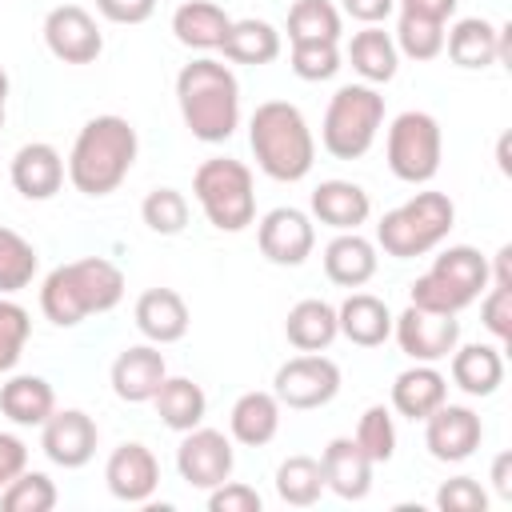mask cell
<instances>
[{
  "label": "cell",
  "instance_id": "cell-1",
  "mask_svg": "<svg viewBox=\"0 0 512 512\" xmlns=\"http://www.w3.org/2000/svg\"><path fill=\"white\" fill-rule=\"evenodd\" d=\"M124 300V272L104 256H84L52 268L40 284V312L56 328H76L88 316L112 312Z\"/></svg>",
  "mask_w": 512,
  "mask_h": 512
},
{
  "label": "cell",
  "instance_id": "cell-2",
  "mask_svg": "<svg viewBox=\"0 0 512 512\" xmlns=\"http://www.w3.org/2000/svg\"><path fill=\"white\" fill-rule=\"evenodd\" d=\"M176 104L184 128L204 144H224L240 128V84L228 64L200 56L176 72Z\"/></svg>",
  "mask_w": 512,
  "mask_h": 512
},
{
  "label": "cell",
  "instance_id": "cell-3",
  "mask_svg": "<svg viewBox=\"0 0 512 512\" xmlns=\"http://www.w3.org/2000/svg\"><path fill=\"white\" fill-rule=\"evenodd\" d=\"M136 128L116 116V112H104V116H92L76 140H72V152H68V180L76 192L84 196H108L116 192L132 164H136Z\"/></svg>",
  "mask_w": 512,
  "mask_h": 512
},
{
  "label": "cell",
  "instance_id": "cell-4",
  "mask_svg": "<svg viewBox=\"0 0 512 512\" xmlns=\"http://www.w3.org/2000/svg\"><path fill=\"white\" fill-rule=\"evenodd\" d=\"M248 144L264 176L280 184H296L316 164V140L304 120V112L288 100H264L256 104L248 120Z\"/></svg>",
  "mask_w": 512,
  "mask_h": 512
},
{
  "label": "cell",
  "instance_id": "cell-5",
  "mask_svg": "<svg viewBox=\"0 0 512 512\" xmlns=\"http://www.w3.org/2000/svg\"><path fill=\"white\" fill-rule=\"evenodd\" d=\"M484 288H488V256L472 244H452L432 260V268L424 276L412 280L408 300L428 312L460 316L468 304L480 300Z\"/></svg>",
  "mask_w": 512,
  "mask_h": 512
},
{
  "label": "cell",
  "instance_id": "cell-6",
  "mask_svg": "<svg viewBox=\"0 0 512 512\" xmlns=\"http://www.w3.org/2000/svg\"><path fill=\"white\" fill-rule=\"evenodd\" d=\"M452 224H456V204L444 192H416L412 200L380 216L376 244L396 260H416L440 248Z\"/></svg>",
  "mask_w": 512,
  "mask_h": 512
},
{
  "label": "cell",
  "instance_id": "cell-7",
  "mask_svg": "<svg viewBox=\"0 0 512 512\" xmlns=\"http://www.w3.org/2000/svg\"><path fill=\"white\" fill-rule=\"evenodd\" d=\"M192 196L216 232H244L256 220V180L244 160H204L192 176Z\"/></svg>",
  "mask_w": 512,
  "mask_h": 512
},
{
  "label": "cell",
  "instance_id": "cell-8",
  "mask_svg": "<svg viewBox=\"0 0 512 512\" xmlns=\"http://www.w3.org/2000/svg\"><path fill=\"white\" fill-rule=\"evenodd\" d=\"M384 124V96L376 84H344L332 92L320 124V144L336 160H360Z\"/></svg>",
  "mask_w": 512,
  "mask_h": 512
},
{
  "label": "cell",
  "instance_id": "cell-9",
  "mask_svg": "<svg viewBox=\"0 0 512 512\" xmlns=\"http://www.w3.org/2000/svg\"><path fill=\"white\" fill-rule=\"evenodd\" d=\"M444 132L432 112H400L388 128V168L404 184H428L440 172Z\"/></svg>",
  "mask_w": 512,
  "mask_h": 512
},
{
  "label": "cell",
  "instance_id": "cell-10",
  "mask_svg": "<svg viewBox=\"0 0 512 512\" xmlns=\"http://www.w3.org/2000/svg\"><path fill=\"white\" fill-rule=\"evenodd\" d=\"M336 392H340V368L320 352H300L284 360L272 376V396L280 400V408H296V412L324 408L328 400H336Z\"/></svg>",
  "mask_w": 512,
  "mask_h": 512
},
{
  "label": "cell",
  "instance_id": "cell-11",
  "mask_svg": "<svg viewBox=\"0 0 512 512\" xmlns=\"http://www.w3.org/2000/svg\"><path fill=\"white\" fill-rule=\"evenodd\" d=\"M392 336L408 360L436 364V360H448L452 348L460 344V320L452 312H428L408 304L400 316H392Z\"/></svg>",
  "mask_w": 512,
  "mask_h": 512
},
{
  "label": "cell",
  "instance_id": "cell-12",
  "mask_svg": "<svg viewBox=\"0 0 512 512\" xmlns=\"http://www.w3.org/2000/svg\"><path fill=\"white\" fill-rule=\"evenodd\" d=\"M232 464H236V452H232V440L216 428H188L180 448H176V472L188 488H216L232 476Z\"/></svg>",
  "mask_w": 512,
  "mask_h": 512
},
{
  "label": "cell",
  "instance_id": "cell-13",
  "mask_svg": "<svg viewBox=\"0 0 512 512\" xmlns=\"http://www.w3.org/2000/svg\"><path fill=\"white\" fill-rule=\"evenodd\" d=\"M44 44L60 64H92L104 52L100 24L80 4H56L44 16Z\"/></svg>",
  "mask_w": 512,
  "mask_h": 512
},
{
  "label": "cell",
  "instance_id": "cell-14",
  "mask_svg": "<svg viewBox=\"0 0 512 512\" xmlns=\"http://www.w3.org/2000/svg\"><path fill=\"white\" fill-rule=\"evenodd\" d=\"M256 240H260V252L264 260L280 264V268H296L312 256L316 248V228H312V216L292 208V204H280L272 212L260 216L256 224Z\"/></svg>",
  "mask_w": 512,
  "mask_h": 512
},
{
  "label": "cell",
  "instance_id": "cell-15",
  "mask_svg": "<svg viewBox=\"0 0 512 512\" xmlns=\"http://www.w3.org/2000/svg\"><path fill=\"white\" fill-rule=\"evenodd\" d=\"M484 440V424L468 404H440L428 420H424V448L432 460L440 464H460L468 460Z\"/></svg>",
  "mask_w": 512,
  "mask_h": 512
},
{
  "label": "cell",
  "instance_id": "cell-16",
  "mask_svg": "<svg viewBox=\"0 0 512 512\" xmlns=\"http://www.w3.org/2000/svg\"><path fill=\"white\" fill-rule=\"evenodd\" d=\"M96 444H100V428L80 408H56L40 424V448L56 468H84L96 456Z\"/></svg>",
  "mask_w": 512,
  "mask_h": 512
},
{
  "label": "cell",
  "instance_id": "cell-17",
  "mask_svg": "<svg viewBox=\"0 0 512 512\" xmlns=\"http://www.w3.org/2000/svg\"><path fill=\"white\" fill-rule=\"evenodd\" d=\"M104 484L124 504H148L156 484H160V464H156L152 448L140 444V440H128V444L112 448V456L104 464Z\"/></svg>",
  "mask_w": 512,
  "mask_h": 512
},
{
  "label": "cell",
  "instance_id": "cell-18",
  "mask_svg": "<svg viewBox=\"0 0 512 512\" xmlns=\"http://www.w3.org/2000/svg\"><path fill=\"white\" fill-rule=\"evenodd\" d=\"M112 392L124 400V404H144L156 396V388L164 384L168 376V364H164V352L156 344H128L116 360H112Z\"/></svg>",
  "mask_w": 512,
  "mask_h": 512
},
{
  "label": "cell",
  "instance_id": "cell-19",
  "mask_svg": "<svg viewBox=\"0 0 512 512\" xmlns=\"http://www.w3.org/2000/svg\"><path fill=\"white\" fill-rule=\"evenodd\" d=\"M372 460L368 452L356 444V436H336L328 440L324 456H320V472H324V488L336 492L340 500H364L372 492Z\"/></svg>",
  "mask_w": 512,
  "mask_h": 512
},
{
  "label": "cell",
  "instance_id": "cell-20",
  "mask_svg": "<svg viewBox=\"0 0 512 512\" xmlns=\"http://www.w3.org/2000/svg\"><path fill=\"white\" fill-rule=\"evenodd\" d=\"M64 172H68L64 156L52 144H44V140H32V144L16 148L12 168H8L12 188L24 200H52L60 192V184H64Z\"/></svg>",
  "mask_w": 512,
  "mask_h": 512
},
{
  "label": "cell",
  "instance_id": "cell-21",
  "mask_svg": "<svg viewBox=\"0 0 512 512\" xmlns=\"http://www.w3.org/2000/svg\"><path fill=\"white\" fill-rule=\"evenodd\" d=\"M132 320H136V328H140V336L148 344H176V340H184V332L192 324L184 296L172 292V288H148V292H140V300L132 308Z\"/></svg>",
  "mask_w": 512,
  "mask_h": 512
},
{
  "label": "cell",
  "instance_id": "cell-22",
  "mask_svg": "<svg viewBox=\"0 0 512 512\" xmlns=\"http://www.w3.org/2000/svg\"><path fill=\"white\" fill-rule=\"evenodd\" d=\"M312 216L336 232H356L372 216V200L352 180H320L312 188Z\"/></svg>",
  "mask_w": 512,
  "mask_h": 512
},
{
  "label": "cell",
  "instance_id": "cell-23",
  "mask_svg": "<svg viewBox=\"0 0 512 512\" xmlns=\"http://www.w3.org/2000/svg\"><path fill=\"white\" fill-rule=\"evenodd\" d=\"M376 244L364 240L360 232H336L324 248V276L340 288H364L376 276Z\"/></svg>",
  "mask_w": 512,
  "mask_h": 512
},
{
  "label": "cell",
  "instance_id": "cell-24",
  "mask_svg": "<svg viewBox=\"0 0 512 512\" xmlns=\"http://www.w3.org/2000/svg\"><path fill=\"white\" fill-rule=\"evenodd\" d=\"M444 48L456 68L500 64V24H492L484 16H464L444 32Z\"/></svg>",
  "mask_w": 512,
  "mask_h": 512
},
{
  "label": "cell",
  "instance_id": "cell-25",
  "mask_svg": "<svg viewBox=\"0 0 512 512\" xmlns=\"http://www.w3.org/2000/svg\"><path fill=\"white\" fill-rule=\"evenodd\" d=\"M448 400V380L432 364H412L392 380V408L404 420H428Z\"/></svg>",
  "mask_w": 512,
  "mask_h": 512
},
{
  "label": "cell",
  "instance_id": "cell-26",
  "mask_svg": "<svg viewBox=\"0 0 512 512\" xmlns=\"http://www.w3.org/2000/svg\"><path fill=\"white\" fill-rule=\"evenodd\" d=\"M228 432L244 448H264L280 432V400L272 392H244L228 412Z\"/></svg>",
  "mask_w": 512,
  "mask_h": 512
},
{
  "label": "cell",
  "instance_id": "cell-27",
  "mask_svg": "<svg viewBox=\"0 0 512 512\" xmlns=\"http://www.w3.org/2000/svg\"><path fill=\"white\" fill-rule=\"evenodd\" d=\"M232 28V16L212 4V0H184L176 12H172V36L184 44V48H196V52H212L224 44Z\"/></svg>",
  "mask_w": 512,
  "mask_h": 512
},
{
  "label": "cell",
  "instance_id": "cell-28",
  "mask_svg": "<svg viewBox=\"0 0 512 512\" xmlns=\"http://www.w3.org/2000/svg\"><path fill=\"white\" fill-rule=\"evenodd\" d=\"M336 328L340 336H348L360 348H376L392 336V312L380 296L372 292H352L340 308H336Z\"/></svg>",
  "mask_w": 512,
  "mask_h": 512
},
{
  "label": "cell",
  "instance_id": "cell-29",
  "mask_svg": "<svg viewBox=\"0 0 512 512\" xmlns=\"http://www.w3.org/2000/svg\"><path fill=\"white\" fill-rule=\"evenodd\" d=\"M452 384L468 396H492L504 384L500 344H456L452 348Z\"/></svg>",
  "mask_w": 512,
  "mask_h": 512
},
{
  "label": "cell",
  "instance_id": "cell-30",
  "mask_svg": "<svg viewBox=\"0 0 512 512\" xmlns=\"http://www.w3.org/2000/svg\"><path fill=\"white\" fill-rule=\"evenodd\" d=\"M348 64L364 84H388L400 68V52H396L392 32H384L380 24H364L348 44Z\"/></svg>",
  "mask_w": 512,
  "mask_h": 512
},
{
  "label": "cell",
  "instance_id": "cell-31",
  "mask_svg": "<svg viewBox=\"0 0 512 512\" xmlns=\"http://www.w3.org/2000/svg\"><path fill=\"white\" fill-rule=\"evenodd\" d=\"M0 412L20 428H40L56 412V392L44 376H12L0 384Z\"/></svg>",
  "mask_w": 512,
  "mask_h": 512
},
{
  "label": "cell",
  "instance_id": "cell-32",
  "mask_svg": "<svg viewBox=\"0 0 512 512\" xmlns=\"http://www.w3.org/2000/svg\"><path fill=\"white\" fill-rule=\"evenodd\" d=\"M284 336H288V344H292L296 352H324V348L340 336V328H336V308H332L328 300H316V296L292 304V308H288V320H284Z\"/></svg>",
  "mask_w": 512,
  "mask_h": 512
},
{
  "label": "cell",
  "instance_id": "cell-33",
  "mask_svg": "<svg viewBox=\"0 0 512 512\" xmlns=\"http://www.w3.org/2000/svg\"><path fill=\"white\" fill-rule=\"evenodd\" d=\"M152 404H156V416L164 420V428H172V432H188V428L204 424V412H208L204 388L188 376H164Z\"/></svg>",
  "mask_w": 512,
  "mask_h": 512
},
{
  "label": "cell",
  "instance_id": "cell-34",
  "mask_svg": "<svg viewBox=\"0 0 512 512\" xmlns=\"http://www.w3.org/2000/svg\"><path fill=\"white\" fill-rule=\"evenodd\" d=\"M220 52L232 60V64H272L280 56V32L260 20V16H244V20H232Z\"/></svg>",
  "mask_w": 512,
  "mask_h": 512
},
{
  "label": "cell",
  "instance_id": "cell-35",
  "mask_svg": "<svg viewBox=\"0 0 512 512\" xmlns=\"http://www.w3.org/2000/svg\"><path fill=\"white\" fill-rule=\"evenodd\" d=\"M340 12L328 0H296L288 8V40L292 44H336L340 40Z\"/></svg>",
  "mask_w": 512,
  "mask_h": 512
},
{
  "label": "cell",
  "instance_id": "cell-36",
  "mask_svg": "<svg viewBox=\"0 0 512 512\" xmlns=\"http://www.w3.org/2000/svg\"><path fill=\"white\" fill-rule=\"evenodd\" d=\"M324 492V472H320V460L312 456H288L280 468H276V496L292 508H308L316 504Z\"/></svg>",
  "mask_w": 512,
  "mask_h": 512
},
{
  "label": "cell",
  "instance_id": "cell-37",
  "mask_svg": "<svg viewBox=\"0 0 512 512\" xmlns=\"http://www.w3.org/2000/svg\"><path fill=\"white\" fill-rule=\"evenodd\" d=\"M36 268H40V256H36L32 240H24L16 228L0 224V296H12L20 288H28Z\"/></svg>",
  "mask_w": 512,
  "mask_h": 512
},
{
  "label": "cell",
  "instance_id": "cell-38",
  "mask_svg": "<svg viewBox=\"0 0 512 512\" xmlns=\"http://www.w3.org/2000/svg\"><path fill=\"white\" fill-rule=\"evenodd\" d=\"M392 40H396V52H400V56L424 64V60H436V56L444 52V24L400 12V20H396V36H392Z\"/></svg>",
  "mask_w": 512,
  "mask_h": 512
},
{
  "label": "cell",
  "instance_id": "cell-39",
  "mask_svg": "<svg viewBox=\"0 0 512 512\" xmlns=\"http://www.w3.org/2000/svg\"><path fill=\"white\" fill-rule=\"evenodd\" d=\"M60 500L56 484L44 472H20L4 492H0V508L4 512H52Z\"/></svg>",
  "mask_w": 512,
  "mask_h": 512
},
{
  "label": "cell",
  "instance_id": "cell-40",
  "mask_svg": "<svg viewBox=\"0 0 512 512\" xmlns=\"http://www.w3.org/2000/svg\"><path fill=\"white\" fill-rule=\"evenodd\" d=\"M140 216L156 236H180L188 224V200L176 188H152L140 204Z\"/></svg>",
  "mask_w": 512,
  "mask_h": 512
},
{
  "label": "cell",
  "instance_id": "cell-41",
  "mask_svg": "<svg viewBox=\"0 0 512 512\" xmlns=\"http://www.w3.org/2000/svg\"><path fill=\"white\" fill-rule=\"evenodd\" d=\"M356 444L368 452L372 464H384L396 456V424H392V412L384 404L364 408V416L356 424Z\"/></svg>",
  "mask_w": 512,
  "mask_h": 512
},
{
  "label": "cell",
  "instance_id": "cell-42",
  "mask_svg": "<svg viewBox=\"0 0 512 512\" xmlns=\"http://www.w3.org/2000/svg\"><path fill=\"white\" fill-rule=\"evenodd\" d=\"M28 336H32V316H28V308L0 296V376L20 364Z\"/></svg>",
  "mask_w": 512,
  "mask_h": 512
},
{
  "label": "cell",
  "instance_id": "cell-43",
  "mask_svg": "<svg viewBox=\"0 0 512 512\" xmlns=\"http://www.w3.org/2000/svg\"><path fill=\"white\" fill-rule=\"evenodd\" d=\"M288 64H292V72L300 80H312V84L316 80H332L340 72V48L328 44V40H320V44H292Z\"/></svg>",
  "mask_w": 512,
  "mask_h": 512
},
{
  "label": "cell",
  "instance_id": "cell-44",
  "mask_svg": "<svg viewBox=\"0 0 512 512\" xmlns=\"http://www.w3.org/2000/svg\"><path fill=\"white\" fill-rule=\"evenodd\" d=\"M436 508L440 512H484L488 508V492L472 476H452V480H444L436 488Z\"/></svg>",
  "mask_w": 512,
  "mask_h": 512
},
{
  "label": "cell",
  "instance_id": "cell-45",
  "mask_svg": "<svg viewBox=\"0 0 512 512\" xmlns=\"http://www.w3.org/2000/svg\"><path fill=\"white\" fill-rule=\"evenodd\" d=\"M480 320L496 336V344H508V336H512V288L492 284L488 296L480 300Z\"/></svg>",
  "mask_w": 512,
  "mask_h": 512
},
{
  "label": "cell",
  "instance_id": "cell-46",
  "mask_svg": "<svg viewBox=\"0 0 512 512\" xmlns=\"http://www.w3.org/2000/svg\"><path fill=\"white\" fill-rule=\"evenodd\" d=\"M264 500L252 484L240 480H224L216 488H208V512H260Z\"/></svg>",
  "mask_w": 512,
  "mask_h": 512
},
{
  "label": "cell",
  "instance_id": "cell-47",
  "mask_svg": "<svg viewBox=\"0 0 512 512\" xmlns=\"http://www.w3.org/2000/svg\"><path fill=\"white\" fill-rule=\"evenodd\" d=\"M96 12L112 24H144L156 12V0H96Z\"/></svg>",
  "mask_w": 512,
  "mask_h": 512
},
{
  "label": "cell",
  "instance_id": "cell-48",
  "mask_svg": "<svg viewBox=\"0 0 512 512\" xmlns=\"http://www.w3.org/2000/svg\"><path fill=\"white\" fill-rule=\"evenodd\" d=\"M28 468V444L12 432H0V492Z\"/></svg>",
  "mask_w": 512,
  "mask_h": 512
},
{
  "label": "cell",
  "instance_id": "cell-49",
  "mask_svg": "<svg viewBox=\"0 0 512 512\" xmlns=\"http://www.w3.org/2000/svg\"><path fill=\"white\" fill-rule=\"evenodd\" d=\"M340 4L360 24H380V20H388L396 12V0H340Z\"/></svg>",
  "mask_w": 512,
  "mask_h": 512
},
{
  "label": "cell",
  "instance_id": "cell-50",
  "mask_svg": "<svg viewBox=\"0 0 512 512\" xmlns=\"http://www.w3.org/2000/svg\"><path fill=\"white\" fill-rule=\"evenodd\" d=\"M460 0H396L400 12L408 16H424V20H436V24H448V16L456 12Z\"/></svg>",
  "mask_w": 512,
  "mask_h": 512
},
{
  "label": "cell",
  "instance_id": "cell-51",
  "mask_svg": "<svg viewBox=\"0 0 512 512\" xmlns=\"http://www.w3.org/2000/svg\"><path fill=\"white\" fill-rule=\"evenodd\" d=\"M488 284H504V288H512V244H500V252L492 256Z\"/></svg>",
  "mask_w": 512,
  "mask_h": 512
},
{
  "label": "cell",
  "instance_id": "cell-52",
  "mask_svg": "<svg viewBox=\"0 0 512 512\" xmlns=\"http://www.w3.org/2000/svg\"><path fill=\"white\" fill-rule=\"evenodd\" d=\"M492 488H496L504 500H512V452H500V456L492 460Z\"/></svg>",
  "mask_w": 512,
  "mask_h": 512
},
{
  "label": "cell",
  "instance_id": "cell-53",
  "mask_svg": "<svg viewBox=\"0 0 512 512\" xmlns=\"http://www.w3.org/2000/svg\"><path fill=\"white\" fill-rule=\"evenodd\" d=\"M496 156H500V172H508V136H500V148H496Z\"/></svg>",
  "mask_w": 512,
  "mask_h": 512
},
{
  "label": "cell",
  "instance_id": "cell-54",
  "mask_svg": "<svg viewBox=\"0 0 512 512\" xmlns=\"http://www.w3.org/2000/svg\"><path fill=\"white\" fill-rule=\"evenodd\" d=\"M4 100H8V72L0 68V108H4Z\"/></svg>",
  "mask_w": 512,
  "mask_h": 512
},
{
  "label": "cell",
  "instance_id": "cell-55",
  "mask_svg": "<svg viewBox=\"0 0 512 512\" xmlns=\"http://www.w3.org/2000/svg\"><path fill=\"white\" fill-rule=\"evenodd\" d=\"M0 128H4V108H0Z\"/></svg>",
  "mask_w": 512,
  "mask_h": 512
}]
</instances>
